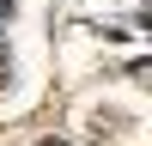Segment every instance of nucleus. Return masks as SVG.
<instances>
[{
	"label": "nucleus",
	"mask_w": 152,
	"mask_h": 146,
	"mask_svg": "<svg viewBox=\"0 0 152 146\" xmlns=\"http://www.w3.org/2000/svg\"><path fill=\"white\" fill-rule=\"evenodd\" d=\"M6 18H12V0H0V24H6Z\"/></svg>",
	"instance_id": "obj_1"
}]
</instances>
